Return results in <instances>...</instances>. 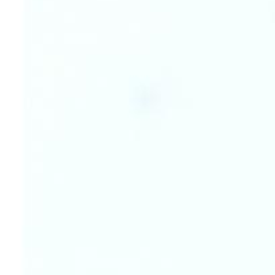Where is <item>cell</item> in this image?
<instances>
[{"instance_id":"6da1fadb","label":"cell","mask_w":275,"mask_h":275,"mask_svg":"<svg viewBox=\"0 0 275 275\" xmlns=\"http://www.w3.org/2000/svg\"><path fill=\"white\" fill-rule=\"evenodd\" d=\"M129 110L132 115L162 117L170 102L168 78L132 77L129 81Z\"/></svg>"}]
</instances>
